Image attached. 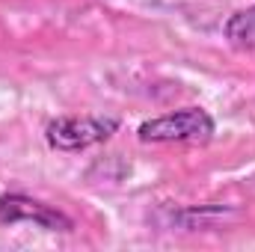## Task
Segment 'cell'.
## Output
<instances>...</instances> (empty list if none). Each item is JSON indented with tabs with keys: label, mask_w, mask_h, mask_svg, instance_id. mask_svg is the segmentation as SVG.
Masks as SVG:
<instances>
[{
	"label": "cell",
	"mask_w": 255,
	"mask_h": 252,
	"mask_svg": "<svg viewBox=\"0 0 255 252\" xmlns=\"http://www.w3.org/2000/svg\"><path fill=\"white\" fill-rule=\"evenodd\" d=\"M223 39L235 51H255V3L247 9H238L223 24Z\"/></svg>",
	"instance_id": "cell-4"
},
{
	"label": "cell",
	"mask_w": 255,
	"mask_h": 252,
	"mask_svg": "<svg viewBox=\"0 0 255 252\" xmlns=\"http://www.w3.org/2000/svg\"><path fill=\"white\" fill-rule=\"evenodd\" d=\"M119 130L116 116H104V113H83V116H57L45 125V142L54 151H86L92 145L107 142L113 133Z\"/></svg>",
	"instance_id": "cell-2"
},
{
	"label": "cell",
	"mask_w": 255,
	"mask_h": 252,
	"mask_svg": "<svg viewBox=\"0 0 255 252\" xmlns=\"http://www.w3.org/2000/svg\"><path fill=\"white\" fill-rule=\"evenodd\" d=\"M0 223L3 226H18V223H33L45 232H74V220L60 211L57 205H48L36 196H27V193H0Z\"/></svg>",
	"instance_id": "cell-3"
},
{
	"label": "cell",
	"mask_w": 255,
	"mask_h": 252,
	"mask_svg": "<svg viewBox=\"0 0 255 252\" xmlns=\"http://www.w3.org/2000/svg\"><path fill=\"white\" fill-rule=\"evenodd\" d=\"M217 133V122L205 107H181V110H169L163 116L145 119L136 127V139L145 145H205L211 142Z\"/></svg>",
	"instance_id": "cell-1"
}]
</instances>
